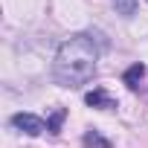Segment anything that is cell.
I'll return each instance as SVG.
<instances>
[{"label": "cell", "mask_w": 148, "mask_h": 148, "mask_svg": "<svg viewBox=\"0 0 148 148\" xmlns=\"http://www.w3.org/2000/svg\"><path fill=\"white\" fill-rule=\"evenodd\" d=\"M96 61H99V49L93 38L79 32L58 47L55 61H52V76L61 87H82L93 79Z\"/></svg>", "instance_id": "cell-1"}, {"label": "cell", "mask_w": 148, "mask_h": 148, "mask_svg": "<svg viewBox=\"0 0 148 148\" xmlns=\"http://www.w3.org/2000/svg\"><path fill=\"white\" fill-rule=\"evenodd\" d=\"M12 125H15L18 131L29 134V136H41L44 131H49V125H47L41 116H35V113H15V116H12Z\"/></svg>", "instance_id": "cell-2"}, {"label": "cell", "mask_w": 148, "mask_h": 148, "mask_svg": "<svg viewBox=\"0 0 148 148\" xmlns=\"http://www.w3.org/2000/svg\"><path fill=\"white\" fill-rule=\"evenodd\" d=\"M84 102H87L90 108H99V110H110V108H116V102H113L105 90H93V93H87Z\"/></svg>", "instance_id": "cell-3"}, {"label": "cell", "mask_w": 148, "mask_h": 148, "mask_svg": "<svg viewBox=\"0 0 148 148\" xmlns=\"http://www.w3.org/2000/svg\"><path fill=\"white\" fill-rule=\"evenodd\" d=\"M142 76H145V67H142V64H131V67L125 70V84H128L131 90H136L139 82H142Z\"/></svg>", "instance_id": "cell-4"}, {"label": "cell", "mask_w": 148, "mask_h": 148, "mask_svg": "<svg viewBox=\"0 0 148 148\" xmlns=\"http://www.w3.org/2000/svg\"><path fill=\"white\" fill-rule=\"evenodd\" d=\"M84 145H87V148H110V142H108L105 136H99L96 131L84 134Z\"/></svg>", "instance_id": "cell-5"}, {"label": "cell", "mask_w": 148, "mask_h": 148, "mask_svg": "<svg viewBox=\"0 0 148 148\" xmlns=\"http://www.w3.org/2000/svg\"><path fill=\"white\" fill-rule=\"evenodd\" d=\"M113 3H116V12L125 15V18H131L136 12V0H113Z\"/></svg>", "instance_id": "cell-6"}, {"label": "cell", "mask_w": 148, "mask_h": 148, "mask_svg": "<svg viewBox=\"0 0 148 148\" xmlns=\"http://www.w3.org/2000/svg\"><path fill=\"white\" fill-rule=\"evenodd\" d=\"M61 122H64V110H55V113H52V119H49L47 125H49V131H52V134H58Z\"/></svg>", "instance_id": "cell-7"}]
</instances>
